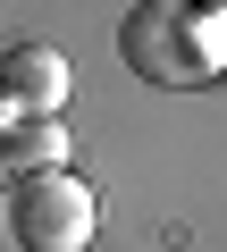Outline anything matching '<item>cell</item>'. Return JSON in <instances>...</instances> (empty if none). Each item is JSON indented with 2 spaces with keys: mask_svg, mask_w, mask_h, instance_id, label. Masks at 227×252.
Returning a JSON list of instances; mask_svg holds the SVG:
<instances>
[{
  "mask_svg": "<svg viewBox=\"0 0 227 252\" xmlns=\"http://www.w3.org/2000/svg\"><path fill=\"white\" fill-rule=\"evenodd\" d=\"M118 59L143 76V84H210L227 67V17L194 9V0H135L127 26H118Z\"/></svg>",
  "mask_w": 227,
  "mask_h": 252,
  "instance_id": "obj_1",
  "label": "cell"
},
{
  "mask_svg": "<svg viewBox=\"0 0 227 252\" xmlns=\"http://www.w3.org/2000/svg\"><path fill=\"white\" fill-rule=\"evenodd\" d=\"M101 227V202L84 177L51 168V177H17V202H9V235L26 252H84Z\"/></svg>",
  "mask_w": 227,
  "mask_h": 252,
  "instance_id": "obj_2",
  "label": "cell"
},
{
  "mask_svg": "<svg viewBox=\"0 0 227 252\" xmlns=\"http://www.w3.org/2000/svg\"><path fill=\"white\" fill-rule=\"evenodd\" d=\"M0 93H9L26 118H59V101H67V59H59L51 42H9V51H0Z\"/></svg>",
  "mask_w": 227,
  "mask_h": 252,
  "instance_id": "obj_3",
  "label": "cell"
},
{
  "mask_svg": "<svg viewBox=\"0 0 227 252\" xmlns=\"http://www.w3.org/2000/svg\"><path fill=\"white\" fill-rule=\"evenodd\" d=\"M0 160H9V177H51V168H67V126H59V118H26L17 135H0Z\"/></svg>",
  "mask_w": 227,
  "mask_h": 252,
  "instance_id": "obj_4",
  "label": "cell"
},
{
  "mask_svg": "<svg viewBox=\"0 0 227 252\" xmlns=\"http://www.w3.org/2000/svg\"><path fill=\"white\" fill-rule=\"evenodd\" d=\"M17 126H26V109H17L9 93H0V135H17Z\"/></svg>",
  "mask_w": 227,
  "mask_h": 252,
  "instance_id": "obj_5",
  "label": "cell"
},
{
  "mask_svg": "<svg viewBox=\"0 0 227 252\" xmlns=\"http://www.w3.org/2000/svg\"><path fill=\"white\" fill-rule=\"evenodd\" d=\"M194 9H210V17H227V0H194Z\"/></svg>",
  "mask_w": 227,
  "mask_h": 252,
  "instance_id": "obj_6",
  "label": "cell"
},
{
  "mask_svg": "<svg viewBox=\"0 0 227 252\" xmlns=\"http://www.w3.org/2000/svg\"><path fill=\"white\" fill-rule=\"evenodd\" d=\"M0 177H9V160H0Z\"/></svg>",
  "mask_w": 227,
  "mask_h": 252,
  "instance_id": "obj_7",
  "label": "cell"
}]
</instances>
